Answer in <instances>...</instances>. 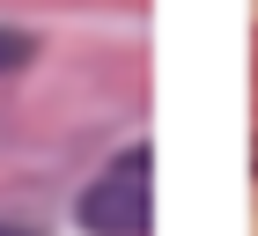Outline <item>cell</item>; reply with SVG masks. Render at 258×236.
Returning <instances> with one entry per match:
<instances>
[{"instance_id":"1","label":"cell","mask_w":258,"mask_h":236,"mask_svg":"<svg viewBox=\"0 0 258 236\" xmlns=\"http://www.w3.org/2000/svg\"><path fill=\"white\" fill-rule=\"evenodd\" d=\"M148 148H125L111 170L81 192V229H96V236H148Z\"/></svg>"},{"instance_id":"2","label":"cell","mask_w":258,"mask_h":236,"mask_svg":"<svg viewBox=\"0 0 258 236\" xmlns=\"http://www.w3.org/2000/svg\"><path fill=\"white\" fill-rule=\"evenodd\" d=\"M15 67H30V37L0 30V74H15Z\"/></svg>"},{"instance_id":"3","label":"cell","mask_w":258,"mask_h":236,"mask_svg":"<svg viewBox=\"0 0 258 236\" xmlns=\"http://www.w3.org/2000/svg\"><path fill=\"white\" fill-rule=\"evenodd\" d=\"M0 236H37V229H22V221H0Z\"/></svg>"}]
</instances>
